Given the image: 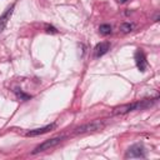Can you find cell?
I'll return each instance as SVG.
<instances>
[{
	"label": "cell",
	"mask_w": 160,
	"mask_h": 160,
	"mask_svg": "<svg viewBox=\"0 0 160 160\" xmlns=\"http://www.w3.org/2000/svg\"><path fill=\"white\" fill-rule=\"evenodd\" d=\"M156 101H158V98H155V99H144V100H140V101H136V102L121 105V106H118L112 110V115H122V114H126V112H130V111H134V110L146 109V108L154 105Z\"/></svg>",
	"instance_id": "obj_1"
},
{
	"label": "cell",
	"mask_w": 160,
	"mask_h": 160,
	"mask_svg": "<svg viewBox=\"0 0 160 160\" xmlns=\"http://www.w3.org/2000/svg\"><path fill=\"white\" fill-rule=\"evenodd\" d=\"M62 139H64L62 136H56V138H52V139H48L44 142H41L40 145H38L32 150V154H38V152H41V151H45V150H50L51 148H54L58 144H60Z\"/></svg>",
	"instance_id": "obj_2"
},
{
	"label": "cell",
	"mask_w": 160,
	"mask_h": 160,
	"mask_svg": "<svg viewBox=\"0 0 160 160\" xmlns=\"http://www.w3.org/2000/svg\"><path fill=\"white\" fill-rule=\"evenodd\" d=\"M146 156V150L145 148L142 146V144H134L131 145L126 154H125V158H138V159H144Z\"/></svg>",
	"instance_id": "obj_3"
},
{
	"label": "cell",
	"mask_w": 160,
	"mask_h": 160,
	"mask_svg": "<svg viewBox=\"0 0 160 160\" xmlns=\"http://www.w3.org/2000/svg\"><path fill=\"white\" fill-rule=\"evenodd\" d=\"M102 128H104V124L101 121H92V122H89V124H85V125H81V126L76 128L74 130V134H85V132H89V131L100 130Z\"/></svg>",
	"instance_id": "obj_4"
},
{
	"label": "cell",
	"mask_w": 160,
	"mask_h": 160,
	"mask_svg": "<svg viewBox=\"0 0 160 160\" xmlns=\"http://www.w3.org/2000/svg\"><path fill=\"white\" fill-rule=\"evenodd\" d=\"M135 62H136L138 69H139L141 72H144V71L146 70V68H148V61H146V56H145V54H144V51H142L141 49H138V50L135 51Z\"/></svg>",
	"instance_id": "obj_5"
},
{
	"label": "cell",
	"mask_w": 160,
	"mask_h": 160,
	"mask_svg": "<svg viewBox=\"0 0 160 160\" xmlns=\"http://www.w3.org/2000/svg\"><path fill=\"white\" fill-rule=\"evenodd\" d=\"M109 49H110V42H109V41H101V42H99V44L95 46V49H94V55H95V58H100V56L105 55Z\"/></svg>",
	"instance_id": "obj_6"
},
{
	"label": "cell",
	"mask_w": 160,
	"mask_h": 160,
	"mask_svg": "<svg viewBox=\"0 0 160 160\" xmlns=\"http://www.w3.org/2000/svg\"><path fill=\"white\" fill-rule=\"evenodd\" d=\"M56 125L52 122V124H49V125H45L42 128H38V129H34V130H30L26 132V136H38V135H41V134H45V132H49L51 131Z\"/></svg>",
	"instance_id": "obj_7"
},
{
	"label": "cell",
	"mask_w": 160,
	"mask_h": 160,
	"mask_svg": "<svg viewBox=\"0 0 160 160\" xmlns=\"http://www.w3.org/2000/svg\"><path fill=\"white\" fill-rule=\"evenodd\" d=\"M14 6H15V4H12L11 6H9V8L6 9V11L0 16V32L5 29L8 21L10 20V18H11V15H12V11H14Z\"/></svg>",
	"instance_id": "obj_8"
},
{
	"label": "cell",
	"mask_w": 160,
	"mask_h": 160,
	"mask_svg": "<svg viewBox=\"0 0 160 160\" xmlns=\"http://www.w3.org/2000/svg\"><path fill=\"white\" fill-rule=\"evenodd\" d=\"M99 32H100L101 35H104V36L110 35V34H111V26H110L109 24H102V25H100V28H99Z\"/></svg>",
	"instance_id": "obj_9"
},
{
	"label": "cell",
	"mask_w": 160,
	"mask_h": 160,
	"mask_svg": "<svg viewBox=\"0 0 160 160\" xmlns=\"http://www.w3.org/2000/svg\"><path fill=\"white\" fill-rule=\"evenodd\" d=\"M15 94H16L18 99H20L21 101H26V100H30V99H31V95H29V94H25L24 91L19 90V89H16V90H15Z\"/></svg>",
	"instance_id": "obj_10"
},
{
	"label": "cell",
	"mask_w": 160,
	"mask_h": 160,
	"mask_svg": "<svg viewBox=\"0 0 160 160\" xmlns=\"http://www.w3.org/2000/svg\"><path fill=\"white\" fill-rule=\"evenodd\" d=\"M132 28H134V25L132 24H130V22H122L121 25H120V30L122 31V32H130L131 30H132Z\"/></svg>",
	"instance_id": "obj_11"
},
{
	"label": "cell",
	"mask_w": 160,
	"mask_h": 160,
	"mask_svg": "<svg viewBox=\"0 0 160 160\" xmlns=\"http://www.w3.org/2000/svg\"><path fill=\"white\" fill-rule=\"evenodd\" d=\"M45 29H46V32H51V34H56V32H58V30H56L54 26H49V25H46Z\"/></svg>",
	"instance_id": "obj_12"
},
{
	"label": "cell",
	"mask_w": 160,
	"mask_h": 160,
	"mask_svg": "<svg viewBox=\"0 0 160 160\" xmlns=\"http://www.w3.org/2000/svg\"><path fill=\"white\" fill-rule=\"evenodd\" d=\"M119 1H120V2H121V4H124V2H126V1H128V0H119Z\"/></svg>",
	"instance_id": "obj_13"
}]
</instances>
